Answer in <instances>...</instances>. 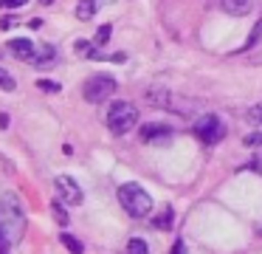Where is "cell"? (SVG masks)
<instances>
[{"instance_id": "cell-12", "label": "cell", "mask_w": 262, "mask_h": 254, "mask_svg": "<svg viewBox=\"0 0 262 254\" xmlns=\"http://www.w3.org/2000/svg\"><path fill=\"white\" fill-rule=\"evenodd\" d=\"M59 240H62V246L68 248L71 254H85V246H82L74 235H65V231H62V235H59Z\"/></svg>"}, {"instance_id": "cell-23", "label": "cell", "mask_w": 262, "mask_h": 254, "mask_svg": "<svg viewBox=\"0 0 262 254\" xmlns=\"http://www.w3.org/2000/svg\"><path fill=\"white\" fill-rule=\"evenodd\" d=\"M14 23H17L14 17H0V28H12Z\"/></svg>"}, {"instance_id": "cell-17", "label": "cell", "mask_w": 262, "mask_h": 254, "mask_svg": "<svg viewBox=\"0 0 262 254\" xmlns=\"http://www.w3.org/2000/svg\"><path fill=\"white\" fill-rule=\"evenodd\" d=\"M110 34H113V28L110 26H99V31H96V37H93V43L96 45H104L110 40Z\"/></svg>"}, {"instance_id": "cell-26", "label": "cell", "mask_w": 262, "mask_h": 254, "mask_svg": "<svg viewBox=\"0 0 262 254\" xmlns=\"http://www.w3.org/2000/svg\"><path fill=\"white\" fill-rule=\"evenodd\" d=\"M259 235H262V229H259Z\"/></svg>"}, {"instance_id": "cell-14", "label": "cell", "mask_w": 262, "mask_h": 254, "mask_svg": "<svg viewBox=\"0 0 262 254\" xmlns=\"http://www.w3.org/2000/svg\"><path fill=\"white\" fill-rule=\"evenodd\" d=\"M51 212H54V218H57V223L59 226H68V212H65V206H62V203H59V201H54L51 203Z\"/></svg>"}, {"instance_id": "cell-18", "label": "cell", "mask_w": 262, "mask_h": 254, "mask_svg": "<svg viewBox=\"0 0 262 254\" xmlns=\"http://www.w3.org/2000/svg\"><path fill=\"white\" fill-rule=\"evenodd\" d=\"M37 88L46 90V93H59V82H51V79H40V82H37Z\"/></svg>"}, {"instance_id": "cell-2", "label": "cell", "mask_w": 262, "mask_h": 254, "mask_svg": "<svg viewBox=\"0 0 262 254\" xmlns=\"http://www.w3.org/2000/svg\"><path fill=\"white\" fill-rule=\"evenodd\" d=\"M119 203L133 218H149L152 214V198L138 184H121L119 186Z\"/></svg>"}, {"instance_id": "cell-22", "label": "cell", "mask_w": 262, "mask_h": 254, "mask_svg": "<svg viewBox=\"0 0 262 254\" xmlns=\"http://www.w3.org/2000/svg\"><path fill=\"white\" fill-rule=\"evenodd\" d=\"M23 3H29V0H0V6H9V9H17Z\"/></svg>"}, {"instance_id": "cell-13", "label": "cell", "mask_w": 262, "mask_h": 254, "mask_svg": "<svg viewBox=\"0 0 262 254\" xmlns=\"http://www.w3.org/2000/svg\"><path fill=\"white\" fill-rule=\"evenodd\" d=\"M127 254H149L147 240H141V237H133V240L127 243Z\"/></svg>"}, {"instance_id": "cell-9", "label": "cell", "mask_w": 262, "mask_h": 254, "mask_svg": "<svg viewBox=\"0 0 262 254\" xmlns=\"http://www.w3.org/2000/svg\"><path fill=\"white\" fill-rule=\"evenodd\" d=\"M220 9L231 17H245L254 11V0H220Z\"/></svg>"}, {"instance_id": "cell-1", "label": "cell", "mask_w": 262, "mask_h": 254, "mask_svg": "<svg viewBox=\"0 0 262 254\" xmlns=\"http://www.w3.org/2000/svg\"><path fill=\"white\" fill-rule=\"evenodd\" d=\"M0 235L9 246L23 240L26 235V209L17 201V195L12 192H3L0 195Z\"/></svg>"}, {"instance_id": "cell-20", "label": "cell", "mask_w": 262, "mask_h": 254, "mask_svg": "<svg viewBox=\"0 0 262 254\" xmlns=\"http://www.w3.org/2000/svg\"><path fill=\"white\" fill-rule=\"evenodd\" d=\"M74 51H76V54H82V56H91L93 45L85 43V40H76V43H74Z\"/></svg>"}, {"instance_id": "cell-25", "label": "cell", "mask_w": 262, "mask_h": 254, "mask_svg": "<svg viewBox=\"0 0 262 254\" xmlns=\"http://www.w3.org/2000/svg\"><path fill=\"white\" fill-rule=\"evenodd\" d=\"M42 3H51V0H42Z\"/></svg>"}, {"instance_id": "cell-8", "label": "cell", "mask_w": 262, "mask_h": 254, "mask_svg": "<svg viewBox=\"0 0 262 254\" xmlns=\"http://www.w3.org/2000/svg\"><path fill=\"white\" fill-rule=\"evenodd\" d=\"M9 51H12L17 60H23V62H34L37 60V48H34V43L31 40H26V37H14V40H9Z\"/></svg>"}, {"instance_id": "cell-24", "label": "cell", "mask_w": 262, "mask_h": 254, "mask_svg": "<svg viewBox=\"0 0 262 254\" xmlns=\"http://www.w3.org/2000/svg\"><path fill=\"white\" fill-rule=\"evenodd\" d=\"M9 127V116L6 113H0V130H6Z\"/></svg>"}, {"instance_id": "cell-5", "label": "cell", "mask_w": 262, "mask_h": 254, "mask_svg": "<svg viewBox=\"0 0 262 254\" xmlns=\"http://www.w3.org/2000/svg\"><path fill=\"white\" fill-rule=\"evenodd\" d=\"M192 133L198 135L203 144H217V141L226 135V127H223V122L217 116H200L198 122L192 124Z\"/></svg>"}, {"instance_id": "cell-19", "label": "cell", "mask_w": 262, "mask_h": 254, "mask_svg": "<svg viewBox=\"0 0 262 254\" xmlns=\"http://www.w3.org/2000/svg\"><path fill=\"white\" fill-rule=\"evenodd\" d=\"M248 122H251V124H262V102L248 110Z\"/></svg>"}, {"instance_id": "cell-16", "label": "cell", "mask_w": 262, "mask_h": 254, "mask_svg": "<svg viewBox=\"0 0 262 254\" xmlns=\"http://www.w3.org/2000/svg\"><path fill=\"white\" fill-rule=\"evenodd\" d=\"M0 88H3V90H14V88H17L14 76L9 71H3V68H0Z\"/></svg>"}, {"instance_id": "cell-10", "label": "cell", "mask_w": 262, "mask_h": 254, "mask_svg": "<svg viewBox=\"0 0 262 254\" xmlns=\"http://www.w3.org/2000/svg\"><path fill=\"white\" fill-rule=\"evenodd\" d=\"M152 223H155V229L169 231L172 226H175V212H172V206H166L161 214H155V218H152Z\"/></svg>"}, {"instance_id": "cell-7", "label": "cell", "mask_w": 262, "mask_h": 254, "mask_svg": "<svg viewBox=\"0 0 262 254\" xmlns=\"http://www.w3.org/2000/svg\"><path fill=\"white\" fill-rule=\"evenodd\" d=\"M172 135H175V130L166 127V124H144L141 127V141L144 144H166V141H172Z\"/></svg>"}, {"instance_id": "cell-11", "label": "cell", "mask_w": 262, "mask_h": 254, "mask_svg": "<svg viewBox=\"0 0 262 254\" xmlns=\"http://www.w3.org/2000/svg\"><path fill=\"white\" fill-rule=\"evenodd\" d=\"M93 14H96V0H79L76 3V17L79 20H93Z\"/></svg>"}, {"instance_id": "cell-6", "label": "cell", "mask_w": 262, "mask_h": 254, "mask_svg": "<svg viewBox=\"0 0 262 254\" xmlns=\"http://www.w3.org/2000/svg\"><path fill=\"white\" fill-rule=\"evenodd\" d=\"M54 186H57V192H59V198H62L65 203H82V189H79V184H76L71 175H57L54 178Z\"/></svg>"}, {"instance_id": "cell-21", "label": "cell", "mask_w": 262, "mask_h": 254, "mask_svg": "<svg viewBox=\"0 0 262 254\" xmlns=\"http://www.w3.org/2000/svg\"><path fill=\"white\" fill-rule=\"evenodd\" d=\"M245 144H248V147H259V144H262V133H251V135H245Z\"/></svg>"}, {"instance_id": "cell-4", "label": "cell", "mask_w": 262, "mask_h": 254, "mask_svg": "<svg viewBox=\"0 0 262 254\" xmlns=\"http://www.w3.org/2000/svg\"><path fill=\"white\" fill-rule=\"evenodd\" d=\"M116 79L110 76V73H96V76H91L85 82V88H82V96H85V102H91V105H102L104 99H110V96L116 93Z\"/></svg>"}, {"instance_id": "cell-15", "label": "cell", "mask_w": 262, "mask_h": 254, "mask_svg": "<svg viewBox=\"0 0 262 254\" xmlns=\"http://www.w3.org/2000/svg\"><path fill=\"white\" fill-rule=\"evenodd\" d=\"M259 40H262V20H259V23H256V26H254V31H251V37H248V40H245V45H243V51H248V48H254V45H256V43H259Z\"/></svg>"}, {"instance_id": "cell-3", "label": "cell", "mask_w": 262, "mask_h": 254, "mask_svg": "<svg viewBox=\"0 0 262 254\" xmlns=\"http://www.w3.org/2000/svg\"><path fill=\"white\" fill-rule=\"evenodd\" d=\"M138 124V107L133 102H116L107 110V127L116 135H127Z\"/></svg>"}]
</instances>
